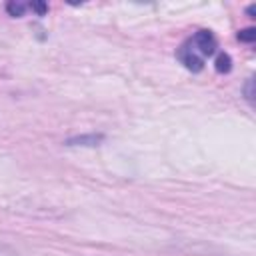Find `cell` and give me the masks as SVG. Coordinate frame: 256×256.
Listing matches in <instances>:
<instances>
[{
	"instance_id": "obj_1",
	"label": "cell",
	"mask_w": 256,
	"mask_h": 256,
	"mask_svg": "<svg viewBox=\"0 0 256 256\" xmlns=\"http://www.w3.org/2000/svg\"><path fill=\"white\" fill-rule=\"evenodd\" d=\"M218 48V40L212 34V30L200 28L192 36H188L176 50V60L190 72H200L206 64V58H210Z\"/></svg>"
},
{
	"instance_id": "obj_2",
	"label": "cell",
	"mask_w": 256,
	"mask_h": 256,
	"mask_svg": "<svg viewBox=\"0 0 256 256\" xmlns=\"http://www.w3.org/2000/svg\"><path fill=\"white\" fill-rule=\"evenodd\" d=\"M102 140H104V134L90 132V134L70 136V138H66V140H64V144H66V146H88V148H94V146H98Z\"/></svg>"
},
{
	"instance_id": "obj_3",
	"label": "cell",
	"mask_w": 256,
	"mask_h": 256,
	"mask_svg": "<svg viewBox=\"0 0 256 256\" xmlns=\"http://www.w3.org/2000/svg\"><path fill=\"white\" fill-rule=\"evenodd\" d=\"M214 68L220 74H228L232 70V58H230V54H226V52L218 54L216 56V62H214Z\"/></svg>"
},
{
	"instance_id": "obj_4",
	"label": "cell",
	"mask_w": 256,
	"mask_h": 256,
	"mask_svg": "<svg viewBox=\"0 0 256 256\" xmlns=\"http://www.w3.org/2000/svg\"><path fill=\"white\" fill-rule=\"evenodd\" d=\"M26 10H28V4H22V2H8V4H6V12H8L10 16H14V18L24 16Z\"/></svg>"
},
{
	"instance_id": "obj_5",
	"label": "cell",
	"mask_w": 256,
	"mask_h": 256,
	"mask_svg": "<svg viewBox=\"0 0 256 256\" xmlns=\"http://www.w3.org/2000/svg\"><path fill=\"white\" fill-rule=\"evenodd\" d=\"M238 40H240V42H248V44L254 42V40H256V30H254V28H244V30H240V32H238Z\"/></svg>"
},
{
	"instance_id": "obj_6",
	"label": "cell",
	"mask_w": 256,
	"mask_h": 256,
	"mask_svg": "<svg viewBox=\"0 0 256 256\" xmlns=\"http://www.w3.org/2000/svg\"><path fill=\"white\" fill-rule=\"evenodd\" d=\"M242 94H244V98L248 100V104L254 102V80H252V78L246 80V84H244V88H242Z\"/></svg>"
},
{
	"instance_id": "obj_7",
	"label": "cell",
	"mask_w": 256,
	"mask_h": 256,
	"mask_svg": "<svg viewBox=\"0 0 256 256\" xmlns=\"http://www.w3.org/2000/svg\"><path fill=\"white\" fill-rule=\"evenodd\" d=\"M28 10H34L38 16H44L48 12V4H44V2H32V4H28Z\"/></svg>"
},
{
	"instance_id": "obj_8",
	"label": "cell",
	"mask_w": 256,
	"mask_h": 256,
	"mask_svg": "<svg viewBox=\"0 0 256 256\" xmlns=\"http://www.w3.org/2000/svg\"><path fill=\"white\" fill-rule=\"evenodd\" d=\"M246 14H248V16H250V18H252V16H254V4H252V6H248V8H246Z\"/></svg>"
}]
</instances>
